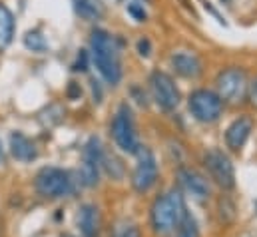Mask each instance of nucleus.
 I'll return each mask as SVG.
<instances>
[{
    "mask_svg": "<svg viewBox=\"0 0 257 237\" xmlns=\"http://www.w3.org/2000/svg\"><path fill=\"white\" fill-rule=\"evenodd\" d=\"M102 160H104V148L100 138L92 136L82 152V166H80V183L84 187H96L100 181L102 172Z\"/></svg>",
    "mask_w": 257,
    "mask_h": 237,
    "instance_id": "1a4fd4ad",
    "label": "nucleus"
},
{
    "mask_svg": "<svg viewBox=\"0 0 257 237\" xmlns=\"http://www.w3.org/2000/svg\"><path fill=\"white\" fill-rule=\"evenodd\" d=\"M128 14L134 18V20H138V22H144V20L148 18L146 8H144V4H142V2H130V4H128Z\"/></svg>",
    "mask_w": 257,
    "mask_h": 237,
    "instance_id": "412c9836",
    "label": "nucleus"
},
{
    "mask_svg": "<svg viewBox=\"0 0 257 237\" xmlns=\"http://www.w3.org/2000/svg\"><path fill=\"white\" fill-rule=\"evenodd\" d=\"M136 156H138V164L132 172V187L138 193H148L158 181V162L154 152L146 146H142Z\"/></svg>",
    "mask_w": 257,
    "mask_h": 237,
    "instance_id": "9d476101",
    "label": "nucleus"
},
{
    "mask_svg": "<svg viewBox=\"0 0 257 237\" xmlns=\"http://www.w3.org/2000/svg\"><path fill=\"white\" fill-rule=\"evenodd\" d=\"M188 209L186 199L180 189H168L160 197H156L152 209H150V221L158 235H170L174 233L180 223L184 221Z\"/></svg>",
    "mask_w": 257,
    "mask_h": 237,
    "instance_id": "f03ea898",
    "label": "nucleus"
},
{
    "mask_svg": "<svg viewBox=\"0 0 257 237\" xmlns=\"http://www.w3.org/2000/svg\"><path fill=\"white\" fill-rule=\"evenodd\" d=\"M14 36V14L6 4L0 2V50H4Z\"/></svg>",
    "mask_w": 257,
    "mask_h": 237,
    "instance_id": "f3484780",
    "label": "nucleus"
},
{
    "mask_svg": "<svg viewBox=\"0 0 257 237\" xmlns=\"http://www.w3.org/2000/svg\"><path fill=\"white\" fill-rule=\"evenodd\" d=\"M110 237H142V231H140L138 223H134L130 219H120L114 223Z\"/></svg>",
    "mask_w": 257,
    "mask_h": 237,
    "instance_id": "6ab92c4d",
    "label": "nucleus"
},
{
    "mask_svg": "<svg viewBox=\"0 0 257 237\" xmlns=\"http://www.w3.org/2000/svg\"><path fill=\"white\" fill-rule=\"evenodd\" d=\"M10 154L14 156V160H18L22 164H30L38 158L36 144L28 136H24L22 132H12L10 134Z\"/></svg>",
    "mask_w": 257,
    "mask_h": 237,
    "instance_id": "2eb2a0df",
    "label": "nucleus"
},
{
    "mask_svg": "<svg viewBox=\"0 0 257 237\" xmlns=\"http://www.w3.org/2000/svg\"><path fill=\"white\" fill-rule=\"evenodd\" d=\"M130 2H142V4H144V2H148V0H130Z\"/></svg>",
    "mask_w": 257,
    "mask_h": 237,
    "instance_id": "a878e982",
    "label": "nucleus"
},
{
    "mask_svg": "<svg viewBox=\"0 0 257 237\" xmlns=\"http://www.w3.org/2000/svg\"><path fill=\"white\" fill-rule=\"evenodd\" d=\"M249 78L239 66H229L215 76V94L223 104H241L247 100Z\"/></svg>",
    "mask_w": 257,
    "mask_h": 237,
    "instance_id": "20e7f679",
    "label": "nucleus"
},
{
    "mask_svg": "<svg viewBox=\"0 0 257 237\" xmlns=\"http://www.w3.org/2000/svg\"><path fill=\"white\" fill-rule=\"evenodd\" d=\"M255 211H257V203H255Z\"/></svg>",
    "mask_w": 257,
    "mask_h": 237,
    "instance_id": "bb28decb",
    "label": "nucleus"
},
{
    "mask_svg": "<svg viewBox=\"0 0 257 237\" xmlns=\"http://www.w3.org/2000/svg\"><path fill=\"white\" fill-rule=\"evenodd\" d=\"M178 237H199V225H197L195 217H193L190 211L186 213L184 221L178 227Z\"/></svg>",
    "mask_w": 257,
    "mask_h": 237,
    "instance_id": "aec40b11",
    "label": "nucleus"
},
{
    "mask_svg": "<svg viewBox=\"0 0 257 237\" xmlns=\"http://www.w3.org/2000/svg\"><path fill=\"white\" fill-rule=\"evenodd\" d=\"M34 187L38 195H42L44 199H60V197H68L74 193L76 179L72 178L70 172H66L62 168L46 166L36 174Z\"/></svg>",
    "mask_w": 257,
    "mask_h": 237,
    "instance_id": "7ed1b4c3",
    "label": "nucleus"
},
{
    "mask_svg": "<svg viewBox=\"0 0 257 237\" xmlns=\"http://www.w3.org/2000/svg\"><path fill=\"white\" fill-rule=\"evenodd\" d=\"M24 46H26L30 52H36V54L48 52V48H50L46 36H44L40 30H28V32L24 34Z\"/></svg>",
    "mask_w": 257,
    "mask_h": 237,
    "instance_id": "a211bd4d",
    "label": "nucleus"
},
{
    "mask_svg": "<svg viewBox=\"0 0 257 237\" xmlns=\"http://www.w3.org/2000/svg\"><path fill=\"white\" fill-rule=\"evenodd\" d=\"M88 52L86 50H80V54H78V60H76V64H74V70H86V62H88Z\"/></svg>",
    "mask_w": 257,
    "mask_h": 237,
    "instance_id": "b1692460",
    "label": "nucleus"
},
{
    "mask_svg": "<svg viewBox=\"0 0 257 237\" xmlns=\"http://www.w3.org/2000/svg\"><path fill=\"white\" fill-rule=\"evenodd\" d=\"M150 50H152L150 40H148V38H140V40H138V52H140V56L148 58V56H150Z\"/></svg>",
    "mask_w": 257,
    "mask_h": 237,
    "instance_id": "5701e85b",
    "label": "nucleus"
},
{
    "mask_svg": "<svg viewBox=\"0 0 257 237\" xmlns=\"http://www.w3.org/2000/svg\"><path fill=\"white\" fill-rule=\"evenodd\" d=\"M253 126H255V122L251 116L235 118L229 124V128L225 130V146L231 152H241V148L247 144V140L253 132Z\"/></svg>",
    "mask_w": 257,
    "mask_h": 237,
    "instance_id": "9b49d317",
    "label": "nucleus"
},
{
    "mask_svg": "<svg viewBox=\"0 0 257 237\" xmlns=\"http://www.w3.org/2000/svg\"><path fill=\"white\" fill-rule=\"evenodd\" d=\"M247 102L251 108L257 110V78L249 82V90H247Z\"/></svg>",
    "mask_w": 257,
    "mask_h": 237,
    "instance_id": "4be33fe9",
    "label": "nucleus"
},
{
    "mask_svg": "<svg viewBox=\"0 0 257 237\" xmlns=\"http://www.w3.org/2000/svg\"><path fill=\"white\" fill-rule=\"evenodd\" d=\"M110 132H112V140L114 144L126 152L136 156L142 148L140 144V136H138V128H136V120L132 114V108L128 104H122L116 112V116L112 120V126H110Z\"/></svg>",
    "mask_w": 257,
    "mask_h": 237,
    "instance_id": "39448f33",
    "label": "nucleus"
},
{
    "mask_svg": "<svg viewBox=\"0 0 257 237\" xmlns=\"http://www.w3.org/2000/svg\"><path fill=\"white\" fill-rule=\"evenodd\" d=\"M150 94L154 98V102L164 110V112H174L180 102H182V94L180 88L176 86L174 78L162 70H156L150 74Z\"/></svg>",
    "mask_w": 257,
    "mask_h": 237,
    "instance_id": "0eeeda50",
    "label": "nucleus"
},
{
    "mask_svg": "<svg viewBox=\"0 0 257 237\" xmlns=\"http://www.w3.org/2000/svg\"><path fill=\"white\" fill-rule=\"evenodd\" d=\"M203 166L213 179L215 185H219L223 191H229L235 187V168L229 160V156L217 148H211L203 154Z\"/></svg>",
    "mask_w": 257,
    "mask_h": 237,
    "instance_id": "6e6552de",
    "label": "nucleus"
},
{
    "mask_svg": "<svg viewBox=\"0 0 257 237\" xmlns=\"http://www.w3.org/2000/svg\"><path fill=\"white\" fill-rule=\"evenodd\" d=\"M0 164H4V148H2V142H0Z\"/></svg>",
    "mask_w": 257,
    "mask_h": 237,
    "instance_id": "393cba45",
    "label": "nucleus"
},
{
    "mask_svg": "<svg viewBox=\"0 0 257 237\" xmlns=\"http://www.w3.org/2000/svg\"><path fill=\"white\" fill-rule=\"evenodd\" d=\"M170 64L172 68L176 70V74H180L182 78H188V80H195L201 76L203 72V66H201V60L197 54L188 52V50H182V52H174L170 56Z\"/></svg>",
    "mask_w": 257,
    "mask_h": 237,
    "instance_id": "ddd939ff",
    "label": "nucleus"
},
{
    "mask_svg": "<svg viewBox=\"0 0 257 237\" xmlns=\"http://www.w3.org/2000/svg\"><path fill=\"white\" fill-rule=\"evenodd\" d=\"M178 179H180L182 189L188 195H192L193 199H197V201H203V199H207L211 195L207 179L203 178L199 172L192 170V168H180L178 170Z\"/></svg>",
    "mask_w": 257,
    "mask_h": 237,
    "instance_id": "f8f14e48",
    "label": "nucleus"
},
{
    "mask_svg": "<svg viewBox=\"0 0 257 237\" xmlns=\"http://www.w3.org/2000/svg\"><path fill=\"white\" fill-rule=\"evenodd\" d=\"M72 2H74L76 14L86 22H96L104 18V12H106L104 0H72Z\"/></svg>",
    "mask_w": 257,
    "mask_h": 237,
    "instance_id": "dca6fc26",
    "label": "nucleus"
},
{
    "mask_svg": "<svg viewBox=\"0 0 257 237\" xmlns=\"http://www.w3.org/2000/svg\"><path fill=\"white\" fill-rule=\"evenodd\" d=\"M188 108L192 112L193 120L201 122V124H213L221 118L225 104L221 102V98L205 88L193 90L188 98Z\"/></svg>",
    "mask_w": 257,
    "mask_h": 237,
    "instance_id": "423d86ee",
    "label": "nucleus"
},
{
    "mask_svg": "<svg viewBox=\"0 0 257 237\" xmlns=\"http://www.w3.org/2000/svg\"><path fill=\"white\" fill-rule=\"evenodd\" d=\"M78 227L82 237H100L102 215L94 203H84L78 209Z\"/></svg>",
    "mask_w": 257,
    "mask_h": 237,
    "instance_id": "4468645a",
    "label": "nucleus"
},
{
    "mask_svg": "<svg viewBox=\"0 0 257 237\" xmlns=\"http://www.w3.org/2000/svg\"><path fill=\"white\" fill-rule=\"evenodd\" d=\"M90 58L98 68L100 76L110 84L118 86L122 80V50L110 32L96 28L90 34Z\"/></svg>",
    "mask_w": 257,
    "mask_h": 237,
    "instance_id": "f257e3e1",
    "label": "nucleus"
}]
</instances>
